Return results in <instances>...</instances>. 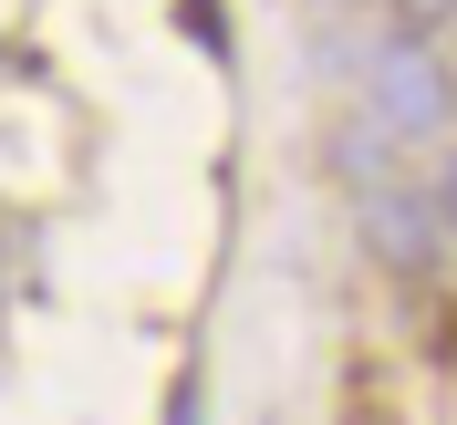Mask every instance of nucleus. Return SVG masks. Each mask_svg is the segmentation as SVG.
<instances>
[{
  "label": "nucleus",
  "instance_id": "nucleus-1",
  "mask_svg": "<svg viewBox=\"0 0 457 425\" xmlns=\"http://www.w3.org/2000/svg\"><path fill=\"white\" fill-rule=\"evenodd\" d=\"M364 104L395 125L405 145H436V135H457V73H447V53L436 42H385V53L364 62Z\"/></svg>",
  "mask_w": 457,
  "mask_h": 425
},
{
  "label": "nucleus",
  "instance_id": "nucleus-2",
  "mask_svg": "<svg viewBox=\"0 0 457 425\" xmlns=\"http://www.w3.org/2000/svg\"><path fill=\"white\" fill-rule=\"evenodd\" d=\"M353 239L374 249V270H395V281H427L436 270V208L416 176H374V187H353Z\"/></svg>",
  "mask_w": 457,
  "mask_h": 425
},
{
  "label": "nucleus",
  "instance_id": "nucleus-3",
  "mask_svg": "<svg viewBox=\"0 0 457 425\" xmlns=\"http://www.w3.org/2000/svg\"><path fill=\"white\" fill-rule=\"evenodd\" d=\"M395 145H405V135H395V125L364 104V114H353V125L333 135V167L353 176V187H374V176H395Z\"/></svg>",
  "mask_w": 457,
  "mask_h": 425
},
{
  "label": "nucleus",
  "instance_id": "nucleus-4",
  "mask_svg": "<svg viewBox=\"0 0 457 425\" xmlns=\"http://www.w3.org/2000/svg\"><path fill=\"white\" fill-rule=\"evenodd\" d=\"M427 208H436V239L457 249V167H436V176H427Z\"/></svg>",
  "mask_w": 457,
  "mask_h": 425
},
{
  "label": "nucleus",
  "instance_id": "nucleus-5",
  "mask_svg": "<svg viewBox=\"0 0 457 425\" xmlns=\"http://www.w3.org/2000/svg\"><path fill=\"white\" fill-rule=\"evenodd\" d=\"M447 11H457V0H395V21H405V31H436Z\"/></svg>",
  "mask_w": 457,
  "mask_h": 425
},
{
  "label": "nucleus",
  "instance_id": "nucleus-6",
  "mask_svg": "<svg viewBox=\"0 0 457 425\" xmlns=\"http://www.w3.org/2000/svg\"><path fill=\"white\" fill-rule=\"evenodd\" d=\"M322 11H343V0H322Z\"/></svg>",
  "mask_w": 457,
  "mask_h": 425
}]
</instances>
